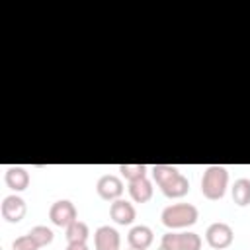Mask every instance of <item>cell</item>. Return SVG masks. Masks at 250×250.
I'll return each mask as SVG.
<instances>
[{"label":"cell","mask_w":250,"mask_h":250,"mask_svg":"<svg viewBox=\"0 0 250 250\" xmlns=\"http://www.w3.org/2000/svg\"><path fill=\"white\" fill-rule=\"evenodd\" d=\"M160 219L164 227H168L170 230H176V229H186L195 225L199 219V211L191 203H172L162 209Z\"/></svg>","instance_id":"6da1fadb"},{"label":"cell","mask_w":250,"mask_h":250,"mask_svg":"<svg viewBox=\"0 0 250 250\" xmlns=\"http://www.w3.org/2000/svg\"><path fill=\"white\" fill-rule=\"evenodd\" d=\"M227 186H229V172H227L225 166L211 164L203 170V176H201V193H203V197H207L211 201H217L225 195Z\"/></svg>","instance_id":"7a4b0ae2"},{"label":"cell","mask_w":250,"mask_h":250,"mask_svg":"<svg viewBox=\"0 0 250 250\" xmlns=\"http://www.w3.org/2000/svg\"><path fill=\"white\" fill-rule=\"evenodd\" d=\"M162 248L166 250H199L201 248V236L197 232H166L162 236V242H160Z\"/></svg>","instance_id":"3957f363"},{"label":"cell","mask_w":250,"mask_h":250,"mask_svg":"<svg viewBox=\"0 0 250 250\" xmlns=\"http://www.w3.org/2000/svg\"><path fill=\"white\" fill-rule=\"evenodd\" d=\"M205 240L211 248L215 250H225L232 244L234 240V232L230 229V225L223 223V221H217V223H211L205 230Z\"/></svg>","instance_id":"277c9868"},{"label":"cell","mask_w":250,"mask_h":250,"mask_svg":"<svg viewBox=\"0 0 250 250\" xmlns=\"http://www.w3.org/2000/svg\"><path fill=\"white\" fill-rule=\"evenodd\" d=\"M49 219L53 225L66 229L70 223H74L78 219V213L70 199H59L49 207Z\"/></svg>","instance_id":"5b68a950"},{"label":"cell","mask_w":250,"mask_h":250,"mask_svg":"<svg viewBox=\"0 0 250 250\" xmlns=\"http://www.w3.org/2000/svg\"><path fill=\"white\" fill-rule=\"evenodd\" d=\"M25 213H27V205L18 193L6 195L0 203V215L8 223H20L25 217Z\"/></svg>","instance_id":"8992f818"},{"label":"cell","mask_w":250,"mask_h":250,"mask_svg":"<svg viewBox=\"0 0 250 250\" xmlns=\"http://www.w3.org/2000/svg\"><path fill=\"white\" fill-rule=\"evenodd\" d=\"M123 180L115 174H104L98 182H96V191L102 199L105 201H115V199H121V193H123Z\"/></svg>","instance_id":"52a82bcc"},{"label":"cell","mask_w":250,"mask_h":250,"mask_svg":"<svg viewBox=\"0 0 250 250\" xmlns=\"http://www.w3.org/2000/svg\"><path fill=\"white\" fill-rule=\"evenodd\" d=\"M119 246H121V236L113 227L102 225L96 229V232H94V248L96 250H119Z\"/></svg>","instance_id":"ba28073f"},{"label":"cell","mask_w":250,"mask_h":250,"mask_svg":"<svg viewBox=\"0 0 250 250\" xmlns=\"http://www.w3.org/2000/svg\"><path fill=\"white\" fill-rule=\"evenodd\" d=\"M109 217L117 223V225H131L137 217V211L133 207V203H129L127 199H115L109 205Z\"/></svg>","instance_id":"9c48e42d"},{"label":"cell","mask_w":250,"mask_h":250,"mask_svg":"<svg viewBox=\"0 0 250 250\" xmlns=\"http://www.w3.org/2000/svg\"><path fill=\"white\" fill-rule=\"evenodd\" d=\"M4 182L12 191H23L29 186V172L23 166H10L4 174Z\"/></svg>","instance_id":"30bf717a"},{"label":"cell","mask_w":250,"mask_h":250,"mask_svg":"<svg viewBox=\"0 0 250 250\" xmlns=\"http://www.w3.org/2000/svg\"><path fill=\"white\" fill-rule=\"evenodd\" d=\"M152 238H154V234H152L150 227H146V225H137L127 234L129 246L131 248H139V250H146L152 244Z\"/></svg>","instance_id":"8fae6325"},{"label":"cell","mask_w":250,"mask_h":250,"mask_svg":"<svg viewBox=\"0 0 250 250\" xmlns=\"http://www.w3.org/2000/svg\"><path fill=\"white\" fill-rule=\"evenodd\" d=\"M127 189H129V195H131V199L135 203H146L152 197V182L146 176L129 182V188Z\"/></svg>","instance_id":"7c38bea8"},{"label":"cell","mask_w":250,"mask_h":250,"mask_svg":"<svg viewBox=\"0 0 250 250\" xmlns=\"http://www.w3.org/2000/svg\"><path fill=\"white\" fill-rule=\"evenodd\" d=\"M160 191H162L166 197H170V199H180V197H184V195L189 191V182H188V178L180 172V174L174 176L168 184H164V186L160 188Z\"/></svg>","instance_id":"4fadbf2b"},{"label":"cell","mask_w":250,"mask_h":250,"mask_svg":"<svg viewBox=\"0 0 250 250\" xmlns=\"http://www.w3.org/2000/svg\"><path fill=\"white\" fill-rule=\"evenodd\" d=\"M64 236L68 240V244H84L90 236V229L84 221L76 219L74 223H70L66 229H64Z\"/></svg>","instance_id":"5bb4252c"},{"label":"cell","mask_w":250,"mask_h":250,"mask_svg":"<svg viewBox=\"0 0 250 250\" xmlns=\"http://www.w3.org/2000/svg\"><path fill=\"white\" fill-rule=\"evenodd\" d=\"M232 201L238 207H246L250 203V180L248 178H238L232 184Z\"/></svg>","instance_id":"9a60e30c"},{"label":"cell","mask_w":250,"mask_h":250,"mask_svg":"<svg viewBox=\"0 0 250 250\" xmlns=\"http://www.w3.org/2000/svg\"><path fill=\"white\" fill-rule=\"evenodd\" d=\"M27 234L35 240V244H37L39 248H43V246L51 244V242H53V238H55L53 230H51L49 227H45V225H35V227H31V230H29Z\"/></svg>","instance_id":"2e32d148"},{"label":"cell","mask_w":250,"mask_h":250,"mask_svg":"<svg viewBox=\"0 0 250 250\" xmlns=\"http://www.w3.org/2000/svg\"><path fill=\"white\" fill-rule=\"evenodd\" d=\"M119 172L127 182H133V180L146 176V166L145 164H119Z\"/></svg>","instance_id":"e0dca14e"},{"label":"cell","mask_w":250,"mask_h":250,"mask_svg":"<svg viewBox=\"0 0 250 250\" xmlns=\"http://www.w3.org/2000/svg\"><path fill=\"white\" fill-rule=\"evenodd\" d=\"M12 250H39V246L29 234H21L12 242Z\"/></svg>","instance_id":"ac0fdd59"},{"label":"cell","mask_w":250,"mask_h":250,"mask_svg":"<svg viewBox=\"0 0 250 250\" xmlns=\"http://www.w3.org/2000/svg\"><path fill=\"white\" fill-rule=\"evenodd\" d=\"M66 250H90V248H88L86 242H84V244H68Z\"/></svg>","instance_id":"d6986e66"},{"label":"cell","mask_w":250,"mask_h":250,"mask_svg":"<svg viewBox=\"0 0 250 250\" xmlns=\"http://www.w3.org/2000/svg\"><path fill=\"white\" fill-rule=\"evenodd\" d=\"M129 250H139V248H131V246H129Z\"/></svg>","instance_id":"ffe728a7"},{"label":"cell","mask_w":250,"mask_h":250,"mask_svg":"<svg viewBox=\"0 0 250 250\" xmlns=\"http://www.w3.org/2000/svg\"><path fill=\"white\" fill-rule=\"evenodd\" d=\"M158 250H166V248H162V246H160V248H158Z\"/></svg>","instance_id":"44dd1931"}]
</instances>
